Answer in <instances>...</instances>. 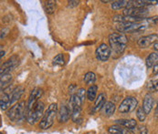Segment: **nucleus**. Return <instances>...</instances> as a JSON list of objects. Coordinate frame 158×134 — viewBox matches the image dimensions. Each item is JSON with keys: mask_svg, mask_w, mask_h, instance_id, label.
I'll use <instances>...</instances> for the list:
<instances>
[{"mask_svg": "<svg viewBox=\"0 0 158 134\" xmlns=\"http://www.w3.org/2000/svg\"><path fill=\"white\" fill-rule=\"evenodd\" d=\"M128 39L125 35L121 33H113L109 36V44L112 53L116 55V58L123 53L125 50Z\"/></svg>", "mask_w": 158, "mask_h": 134, "instance_id": "nucleus-1", "label": "nucleus"}, {"mask_svg": "<svg viewBox=\"0 0 158 134\" xmlns=\"http://www.w3.org/2000/svg\"><path fill=\"white\" fill-rule=\"evenodd\" d=\"M59 109L57 103H51L44 113L42 119L40 121V128L41 130H48L51 128L54 124L56 116L58 115Z\"/></svg>", "mask_w": 158, "mask_h": 134, "instance_id": "nucleus-2", "label": "nucleus"}, {"mask_svg": "<svg viewBox=\"0 0 158 134\" xmlns=\"http://www.w3.org/2000/svg\"><path fill=\"white\" fill-rule=\"evenodd\" d=\"M150 25L147 23L146 19L144 22L137 23H118L115 26V29L122 33H138L144 31Z\"/></svg>", "mask_w": 158, "mask_h": 134, "instance_id": "nucleus-3", "label": "nucleus"}, {"mask_svg": "<svg viewBox=\"0 0 158 134\" xmlns=\"http://www.w3.org/2000/svg\"><path fill=\"white\" fill-rule=\"evenodd\" d=\"M44 109H45V105L42 101L40 100L39 102H37L31 110L27 111L26 113V119L27 123H29L30 125H34L40 120H41L45 113Z\"/></svg>", "mask_w": 158, "mask_h": 134, "instance_id": "nucleus-4", "label": "nucleus"}, {"mask_svg": "<svg viewBox=\"0 0 158 134\" xmlns=\"http://www.w3.org/2000/svg\"><path fill=\"white\" fill-rule=\"evenodd\" d=\"M27 113V105L25 101H20L16 103L13 107H11L7 112L6 116L11 121H20L24 118H26Z\"/></svg>", "mask_w": 158, "mask_h": 134, "instance_id": "nucleus-5", "label": "nucleus"}, {"mask_svg": "<svg viewBox=\"0 0 158 134\" xmlns=\"http://www.w3.org/2000/svg\"><path fill=\"white\" fill-rule=\"evenodd\" d=\"M138 107V100L135 97H132V96H129V97H126L120 104L119 108H118V111L121 112V113H123V114H128V113H131L134 111H135V109Z\"/></svg>", "mask_w": 158, "mask_h": 134, "instance_id": "nucleus-6", "label": "nucleus"}, {"mask_svg": "<svg viewBox=\"0 0 158 134\" xmlns=\"http://www.w3.org/2000/svg\"><path fill=\"white\" fill-rule=\"evenodd\" d=\"M123 16L125 17H133L139 18H145L148 15V9L145 7H126L123 11Z\"/></svg>", "mask_w": 158, "mask_h": 134, "instance_id": "nucleus-7", "label": "nucleus"}, {"mask_svg": "<svg viewBox=\"0 0 158 134\" xmlns=\"http://www.w3.org/2000/svg\"><path fill=\"white\" fill-rule=\"evenodd\" d=\"M95 54H96V58L99 60L106 61V60L109 59V58L112 55V49H111V47L108 45L102 43V44H101L96 48Z\"/></svg>", "mask_w": 158, "mask_h": 134, "instance_id": "nucleus-8", "label": "nucleus"}, {"mask_svg": "<svg viewBox=\"0 0 158 134\" xmlns=\"http://www.w3.org/2000/svg\"><path fill=\"white\" fill-rule=\"evenodd\" d=\"M42 94H43V90L40 88H36L31 91L27 103V112L31 110L35 106V104L40 101L39 99L41 98Z\"/></svg>", "mask_w": 158, "mask_h": 134, "instance_id": "nucleus-9", "label": "nucleus"}, {"mask_svg": "<svg viewBox=\"0 0 158 134\" xmlns=\"http://www.w3.org/2000/svg\"><path fill=\"white\" fill-rule=\"evenodd\" d=\"M18 64H19V58L17 56H13L12 58H10L9 59H7L1 66V69H0L1 76L6 75V74H9V72L17 67Z\"/></svg>", "mask_w": 158, "mask_h": 134, "instance_id": "nucleus-10", "label": "nucleus"}, {"mask_svg": "<svg viewBox=\"0 0 158 134\" xmlns=\"http://www.w3.org/2000/svg\"><path fill=\"white\" fill-rule=\"evenodd\" d=\"M156 42H158V35L150 34V35L143 36V37L140 38L139 40L137 41V44L142 48H146V47H150L151 45L156 44Z\"/></svg>", "mask_w": 158, "mask_h": 134, "instance_id": "nucleus-11", "label": "nucleus"}, {"mask_svg": "<svg viewBox=\"0 0 158 134\" xmlns=\"http://www.w3.org/2000/svg\"><path fill=\"white\" fill-rule=\"evenodd\" d=\"M71 117V111L69 105H62L58 112V120L60 123L67 122L69 119Z\"/></svg>", "mask_w": 158, "mask_h": 134, "instance_id": "nucleus-12", "label": "nucleus"}, {"mask_svg": "<svg viewBox=\"0 0 158 134\" xmlns=\"http://www.w3.org/2000/svg\"><path fill=\"white\" fill-rule=\"evenodd\" d=\"M154 103H155V99L154 97L150 94L147 93L144 98H143V110L144 111L145 114H149L150 112H152L153 108H154Z\"/></svg>", "mask_w": 158, "mask_h": 134, "instance_id": "nucleus-13", "label": "nucleus"}, {"mask_svg": "<svg viewBox=\"0 0 158 134\" xmlns=\"http://www.w3.org/2000/svg\"><path fill=\"white\" fill-rule=\"evenodd\" d=\"M115 123L120 125V126H123L126 129H135L136 126H137V121L134 119H122V120H115Z\"/></svg>", "mask_w": 158, "mask_h": 134, "instance_id": "nucleus-14", "label": "nucleus"}, {"mask_svg": "<svg viewBox=\"0 0 158 134\" xmlns=\"http://www.w3.org/2000/svg\"><path fill=\"white\" fill-rule=\"evenodd\" d=\"M106 99H107L106 94L103 92H102L98 95V97L95 99V104H94V111L95 112H99L104 107V105L106 104Z\"/></svg>", "mask_w": 158, "mask_h": 134, "instance_id": "nucleus-15", "label": "nucleus"}, {"mask_svg": "<svg viewBox=\"0 0 158 134\" xmlns=\"http://www.w3.org/2000/svg\"><path fill=\"white\" fill-rule=\"evenodd\" d=\"M24 88L21 86H19L17 88H15L14 90L12 91V93L10 94V99H11V105H14L16 102H18L19 100V99L22 97L24 94Z\"/></svg>", "mask_w": 158, "mask_h": 134, "instance_id": "nucleus-16", "label": "nucleus"}, {"mask_svg": "<svg viewBox=\"0 0 158 134\" xmlns=\"http://www.w3.org/2000/svg\"><path fill=\"white\" fill-rule=\"evenodd\" d=\"M145 64L147 68L155 67L158 64V52H153L148 55L145 59Z\"/></svg>", "mask_w": 158, "mask_h": 134, "instance_id": "nucleus-17", "label": "nucleus"}, {"mask_svg": "<svg viewBox=\"0 0 158 134\" xmlns=\"http://www.w3.org/2000/svg\"><path fill=\"white\" fill-rule=\"evenodd\" d=\"M108 132L110 134H131L128 129L123 128L120 125H113L108 128Z\"/></svg>", "mask_w": 158, "mask_h": 134, "instance_id": "nucleus-18", "label": "nucleus"}, {"mask_svg": "<svg viewBox=\"0 0 158 134\" xmlns=\"http://www.w3.org/2000/svg\"><path fill=\"white\" fill-rule=\"evenodd\" d=\"M9 106H11L10 94H4V95H2L1 99H0V108H1V111H6Z\"/></svg>", "mask_w": 158, "mask_h": 134, "instance_id": "nucleus-19", "label": "nucleus"}, {"mask_svg": "<svg viewBox=\"0 0 158 134\" xmlns=\"http://www.w3.org/2000/svg\"><path fill=\"white\" fill-rule=\"evenodd\" d=\"M12 75L11 74H6L1 76V79H0V83H1V90H3L6 88H7L9 85H11V81H12Z\"/></svg>", "mask_w": 158, "mask_h": 134, "instance_id": "nucleus-20", "label": "nucleus"}, {"mask_svg": "<svg viewBox=\"0 0 158 134\" xmlns=\"http://www.w3.org/2000/svg\"><path fill=\"white\" fill-rule=\"evenodd\" d=\"M116 110V106L115 104L112 102V101H108L106 102V104L103 107V112L106 116H112L114 114Z\"/></svg>", "mask_w": 158, "mask_h": 134, "instance_id": "nucleus-21", "label": "nucleus"}, {"mask_svg": "<svg viewBox=\"0 0 158 134\" xmlns=\"http://www.w3.org/2000/svg\"><path fill=\"white\" fill-rule=\"evenodd\" d=\"M98 87L96 85H91L87 90V98L90 101H94L97 98Z\"/></svg>", "mask_w": 158, "mask_h": 134, "instance_id": "nucleus-22", "label": "nucleus"}, {"mask_svg": "<svg viewBox=\"0 0 158 134\" xmlns=\"http://www.w3.org/2000/svg\"><path fill=\"white\" fill-rule=\"evenodd\" d=\"M129 4V1H125V0H119V1H113L111 4V7L114 10H119L121 8H126L127 6Z\"/></svg>", "mask_w": 158, "mask_h": 134, "instance_id": "nucleus-23", "label": "nucleus"}, {"mask_svg": "<svg viewBox=\"0 0 158 134\" xmlns=\"http://www.w3.org/2000/svg\"><path fill=\"white\" fill-rule=\"evenodd\" d=\"M84 82L88 85L90 84H93L95 81H96V75L93 73V72H87L85 75H84Z\"/></svg>", "mask_w": 158, "mask_h": 134, "instance_id": "nucleus-24", "label": "nucleus"}, {"mask_svg": "<svg viewBox=\"0 0 158 134\" xmlns=\"http://www.w3.org/2000/svg\"><path fill=\"white\" fill-rule=\"evenodd\" d=\"M56 9V2L54 1H48L45 5V10L48 14H53Z\"/></svg>", "mask_w": 158, "mask_h": 134, "instance_id": "nucleus-25", "label": "nucleus"}, {"mask_svg": "<svg viewBox=\"0 0 158 134\" xmlns=\"http://www.w3.org/2000/svg\"><path fill=\"white\" fill-rule=\"evenodd\" d=\"M146 88L149 91H152V92H156L158 91V79H155V80H150L147 85H146Z\"/></svg>", "mask_w": 158, "mask_h": 134, "instance_id": "nucleus-26", "label": "nucleus"}, {"mask_svg": "<svg viewBox=\"0 0 158 134\" xmlns=\"http://www.w3.org/2000/svg\"><path fill=\"white\" fill-rule=\"evenodd\" d=\"M136 117H137L138 120L141 121V122H143V121L145 120L146 114H145V112L143 110L142 107H139V108L137 109V111H136Z\"/></svg>", "mask_w": 158, "mask_h": 134, "instance_id": "nucleus-27", "label": "nucleus"}, {"mask_svg": "<svg viewBox=\"0 0 158 134\" xmlns=\"http://www.w3.org/2000/svg\"><path fill=\"white\" fill-rule=\"evenodd\" d=\"M76 95H77V96L81 99V101L84 103V101H85V99H86V98H87V90L84 89L83 88H81V89H78Z\"/></svg>", "mask_w": 158, "mask_h": 134, "instance_id": "nucleus-28", "label": "nucleus"}, {"mask_svg": "<svg viewBox=\"0 0 158 134\" xmlns=\"http://www.w3.org/2000/svg\"><path fill=\"white\" fill-rule=\"evenodd\" d=\"M64 56L63 54H59L53 59V64L54 65H63L64 64Z\"/></svg>", "mask_w": 158, "mask_h": 134, "instance_id": "nucleus-29", "label": "nucleus"}, {"mask_svg": "<svg viewBox=\"0 0 158 134\" xmlns=\"http://www.w3.org/2000/svg\"><path fill=\"white\" fill-rule=\"evenodd\" d=\"M68 4L69 7H75V6H77L80 4V1H73V0H70V1H68Z\"/></svg>", "mask_w": 158, "mask_h": 134, "instance_id": "nucleus-30", "label": "nucleus"}, {"mask_svg": "<svg viewBox=\"0 0 158 134\" xmlns=\"http://www.w3.org/2000/svg\"><path fill=\"white\" fill-rule=\"evenodd\" d=\"M139 132H140V134H148V130L145 126H140Z\"/></svg>", "mask_w": 158, "mask_h": 134, "instance_id": "nucleus-31", "label": "nucleus"}, {"mask_svg": "<svg viewBox=\"0 0 158 134\" xmlns=\"http://www.w3.org/2000/svg\"><path fill=\"white\" fill-rule=\"evenodd\" d=\"M7 32H8V28H4V29L2 28L1 29V39H3L6 36Z\"/></svg>", "mask_w": 158, "mask_h": 134, "instance_id": "nucleus-32", "label": "nucleus"}, {"mask_svg": "<svg viewBox=\"0 0 158 134\" xmlns=\"http://www.w3.org/2000/svg\"><path fill=\"white\" fill-rule=\"evenodd\" d=\"M145 3L146 5H157L158 1L157 0H146Z\"/></svg>", "mask_w": 158, "mask_h": 134, "instance_id": "nucleus-33", "label": "nucleus"}, {"mask_svg": "<svg viewBox=\"0 0 158 134\" xmlns=\"http://www.w3.org/2000/svg\"><path fill=\"white\" fill-rule=\"evenodd\" d=\"M77 89V86H76V85H74V84H72V85H70V86H69V91L71 93V95H73L72 93L75 91V89Z\"/></svg>", "mask_w": 158, "mask_h": 134, "instance_id": "nucleus-34", "label": "nucleus"}, {"mask_svg": "<svg viewBox=\"0 0 158 134\" xmlns=\"http://www.w3.org/2000/svg\"><path fill=\"white\" fill-rule=\"evenodd\" d=\"M153 73H154V75H158V64L156 66V67H154V69H153Z\"/></svg>", "mask_w": 158, "mask_h": 134, "instance_id": "nucleus-35", "label": "nucleus"}, {"mask_svg": "<svg viewBox=\"0 0 158 134\" xmlns=\"http://www.w3.org/2000/svg\"><path fill=\"white\" fill-rule=\"evenodd\" d=\"M154 48H155V50L158 51V42H156V44H154Z\"/></svg>", "mask_w": 158, "mask_h": 134, "instance_id": "nucleus-36", "label": "nucleus"}, {"mask_svg": "<svg viewBox=\"0 0 158 134\" xmlns=\"http://www.w3.org/2000/svg\"><path fill=\"white\" fill-rule=\"evenodd\" d=\"M5 56V51H3V49L1 48V59Z\"/></svg>", "mask_w": 158, "mask_h": 134, "instance_id": "nucleus-37", "label": "nucleus"}, {"mask_svg": "<svg viewBox=\"0 0 158 134\" xmlns=\"http://www.w3.org/2000/svg\"><path fill=\"white\" fill-rule=\"evenodd\" d=\"M156 114L158 115V102H157V106H156Z\"/></svg>", "mask_w": 158, "mask_h": 134, "instance_id": "nucleus-38", "label": "nucleus"}, {"mask_svg": "<svg viewBox=\"0 0 158 134\" xmlns=\"http://www.w3.org/2000/svg\"><path fill=\"white\" fill-rule=\"evenodd\" d=\"M102 2H103V3H109V2H111V1H109V0H102Z\"/></svg>", "mask_w": 158, "mask_h": 134, "instance_id": "nucleus-39", "label": "nucleus"}]
</instances>
